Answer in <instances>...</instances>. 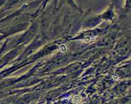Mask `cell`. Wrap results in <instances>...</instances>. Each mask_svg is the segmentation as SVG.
Returning <instances> with one entry per match:
<instances>
[{
  "label": "cell",
  "mask_w": 131,
  "mask_h": 104,
  "mask_svg": "<svg viewBox=\"0 0 131 104\" xmlns=\"http://www.w3.org/2000/svg\"><path fill=\"white\" fill-rule=\"evenodd\" d=\"M72 101H73V103H75V104H80L81 101H82V98L79 96H75L72 99Z\"/></svg>",
  "instance_id": "obj_1"
},
{
  "label": "cell",
  "mask_w": 131,
  "mask_h": 104,
  "mask_svg": "<svg viewBox=\"0 0 131 104\" xmlns=\"http://www.w3.org/2000/svg\"><path fill=\"white\" fill-rule=\"evenodd\" d=\"M95 40V38L94 37H86V39H84V42H86V43H92Z\"/></svg>",
  "instance_id": "obj_2"
}]
</instances>
